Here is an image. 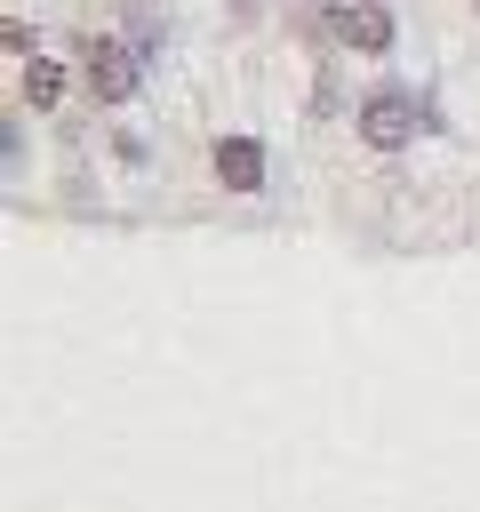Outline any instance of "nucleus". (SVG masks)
Listing matches in <instances>:
<instances>
[{
  "instance_id": "1",
  "label": "nucleus",
  "mask_w": 480,
  "mask_h": 512,
  "mask_svg": "<svg viewBox=\"0 0 480 512\" xmlns=\"http://www.w3.org/2000/svg\"><path fill=\"white\" fill-rule=\"evenodd\" d=\"M80 80H88V96H96V104H128V96H136V48H128V40H112V32L80 40Z\"/></svg>"
},
{
  "instance_id": "2",
  "label": "nucleus",
  "mask_w": 480,
  "mask_h": 512,
  "mask_svg": "<svg viewBox=\"0 0 480 512\" xmlns=\"http://www.w3.org/2000/svg\"><path fill=\"white\" fill-rule=\"evenodd\" d=\"M360 136H368L376 152H400V144L416 136V96H408V88H376V96H360Z\"/></svg>"
},
{
  "instance_id": "3",
  "label": "nucleus",
  "mask_w": 480,
  "mask_h": 512,
  "mask_svg": "<svg viewBox=\"0 0 480 512\" xmlns=\"http://www.w3.org/2000/svg\"><path fill=\"white\" fill-rule=\"evenodd\" d=\"M328 24H336V40H344V48H368V56H384V48H392V16H384V8H368V0H344Z\"/></svg>"
},
{
  "instance_id": "4",
  "label": "nucleus",
  "mask_w": 480,
  "mask_h": 512,
  "mask_svg": "<svg viewBox=\"0 0 480 512\" xmlns=\"http://www.w3.org/2000/svg\"><path fill=\"white\" fill-rule=\"evenodd\" d=\"M8 72H16V96H24L32 112H56V104H64V64H56V56H40V48H32V56H24V64H8Z\"/></svg>"
},
{
  "instance_id": "5",
  "label": "nucleus",
  "mask_w": 480,
  "mask_h": 512,
  "mask_svg": "<svg viewBox=\"0 0 480 512\" xmlns=\"http://www.w3.org/2000/svg\"><path fill=\"white\" fill-rule=\"evenodd\" d=\"M216 176H224L232 192H264V144H256V136H224V144H216Z\"/></svg>"
}]
</instances>
